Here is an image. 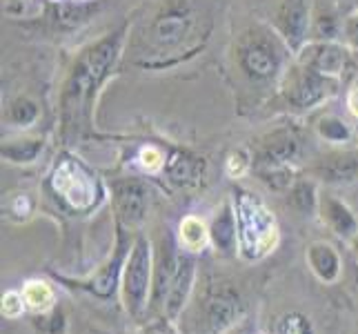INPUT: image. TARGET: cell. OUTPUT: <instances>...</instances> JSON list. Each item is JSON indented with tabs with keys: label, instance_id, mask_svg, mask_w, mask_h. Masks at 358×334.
I'll return each instance as SVG.
<instances>
[{
	"label": "cell",
	"instance_id": "9",
	"mask_svg": "<svg viewBox=\"0 0 358 334\" xmlns=\"http://www.w3.org/2000/svg\"><path fill=\"white\" fill-rule=\"evenodd\" d=\"M24 303H27L31 310H47L49 303H52V290L41 281H31L27 283V288H24Z\"/></svg>",
	"mask_w": 358,
	"mask_h": 334
},
{
	"label": "cell",
	"instance_id": "6",
	"mask_svg": "<svg viewBox=\"0 0 358 334\" xmlns=\"http://www.w3.org/2000/svg\"><path fill=\"white\" fill-rule=\"evenodd\" d=\"M189 283H192V263L182 258V261L176 263V272H174V277H171L169 290H167V303L171 312H176L182 305L185 296L189 292Z\"/></svg>",
	"mask_w": 358,
	"mask_h": 334
},
{
	"label": "cell",
	"instance_id": "10",
	"mask_svg": "<svg viewBox=\"0 0 358 334\" xmlns=\"http://www.w3.org/2000/svg\"><path fill=\"white\" fill-rule=\"evenodd\" d=\"M276 334H314V328L310 319L301 312H289L285 314L276 326Z\"/></svg>",
	"mask_w": 358,
	"mask_h": 334
},
{
	"label": "cell",
	"instance_id": "7",
	"mask_svg": "<svg viewBox=\"0 0 358 334\" xmlns=\"http://www.w3.org/2000/svg\"><path fill=\"white\" fill-rule=\"evenodd\" d=\"M310 263L323 281H334L338 277V256L329 245H314L310 250Z\"/></svg>",
	"mask_w": 358,
	"mask_h": 334
},
{
	"label": "cell",
	"instance_id": "11",
	"mask_svg": "<svg viewBox=\"0 0 358 334\" xmlns=\"http://www.w3.org/2000/svg\"><path fill=\"white\" fill-rule=\"evenodd\" d=\"M234 239H236V234H234V221L225 212L223 216L216 218V223H214V241H216V245L220 247V250L227 252V250H231Z\"/></svg>",
	"mask_w": 358,
	"mask_h": 334
},
{
	"label": "cell",
	"instance_id": "5",
	"mask_svg": "<svg viewBox=\"0 0 358 334\" xmlns=\"http://www.w3.org/2000/svg\"><path fill=\"white\" fill-rule=\"evenodd\" d=\"M118 205H120L122 216L129 218V223H138L145 214V207H147L145 190L138 183L122 185V188L118 190Z\"/></svg>",
	"mask_w": 358,
	"mask_h": 334
},
{
	"label": "cell",
	"instance_id": "1",
	"mask_svg": "<svg viewBox=\"0 0 358 334\" xmlns=\"http://www.w3.org/2000/svg\"><path fill=\"white\" fill-rule=\"evenodd\" d=\"M274 221L256 201L245 199L241 203V239L247 256H261L274 245Z\"/></svg>",
	"mask_w": 358,
	"mask_h": 334
},
{
	"label": "cell",
	"instance_id": "4",
	"mask_svg": "<svg viewBox=\"0 0 358 334\" xmlns=\"http://www.w3.org/2000/svg\"><path fill=\"white\" fill-rule=\"evenodd\" d=\"M73 179H76V167L69 163L63 165L60 172H56V190L63 192L76 207H87L92 203V181L85 174L78 183Z\"/></svg>",
	"mask_w": 358,
	"mask_h": 334
},
{
	"label": "cell",
	"instance_id": "16",
	"mask_svg": "<svg viewBox=\"0 0 358 334\" xmlns=\"http://www.w3.org/2000/svg\"><path fill=\"white\" fill-rule=\"evenodd\" d=\"M331 223L336 225V230L343 234H350V230H354V221H352V216L348 214V209H343L341 205H331Z\"/></svg>",
	"mask_w": 358,
	"mask_h": 334
},
{
	"label": "cell",
	"instance_id": "15",
	"mask_svg": "<svg viewBox=\"0 0 358 334\" xmlns=\"http://www.w3.org/2000/svg\"><path fill=\"white\" fill-rule=\"evenodd\" d=\"M182 32H185V20L178 18V16L167 18L165 22L158 25V39L160 41H167V43L178 39V36H182Z\"/></svg>",
	"mask_w": 358,
	"mask_h": 334
},
{
	"label": "cell",
	"instance_id": "2",
	"mask_svg": "<svg viewBox=\"0 0 358 334\" xmlns=\"http://www.w3.org/2000/svg\"><path fill=\"white\" fill-rule=\"evenodd\" d=\"M150 245L145 239H138L125 270V299L131 314H138L145 307L147 292H150Z\"/></svg>",
	"mask_w": 358,
	"mask_h": 334
},
{
	"label": "cell",
	"instance_id": "8",
	"mask_svg": "<svg viewBox=\"0 0 358 334\" xmlns=\"http://www.w3.org/2000/svg\"><path fill=\"white\" fill-rule=\"evenodd\" d=\"M120 261H122V247H120V252L116 254L114 263H112V265H107V267L101 272V274H98V277L90 283V290H92L94 294H98V296H103V299H107V296L114 292Z\"/></svg>",
	"mask_w": 358,
	"mask_h": 334
},
{
	"label": "cell",
	"instance_id": "14",
	"mask_svg": "<svg viewBox=\"0 0 358 334\" xmlns=\"http://www.w3.org/2000/svg\"><path fill=\"white\" fill-rule=\"evenodd\" d=\"M196 169H199V165H196L194 160L176 158L174 163H171V167H169V174L178 183H187V181H192L196 176Z\"/></svg>",
	"mask_w": 358,
	"mask_h": 334
},
{
	"label": "cell",
	"instance_id": "3",
	"mask_svg": "<svg viewBox=\"0 0 358 334\" xmlns=\"http://www.w3.org/2000/svg\"><path fill=\"white\" fill-rule=\"evenodd\" d=\"M241 312L238 296L231 290H220L207 301V326L214 334L227 330Z\"/></svg>",
	"mask_w": 358,
	"mask_h": 334
},
{
	"label": "cell",
	"instance_id": "13",
	"mask_svg": "<svg viewBox=\"0 0 358 334\" xmlns=\"http://www.w3.org/2000/svg\"><path fill=\"white\" fill-rule=\"evenodd\" d=\"M247 67L256 74H261V76H265V74H269L271 67H274V60H271V56L265 52V49H252V52L247 54Z\"/></svg>",
	"mask_w": 358,
	"mask_h": 334
},
{
	"label": "cell",
	"instance_id": "17",
	"mask_svg": "<svg viewBox=\"0 0 358 334\" xmlns=\"http://www.w3.org/2000/svg\"><path fill=\"white\" fill-rule=\"evenodd\" d=\"M22 301H24V296H20L16 292L5 294V299H3V312H5V316H18L20 310H22Z\"/></svg>",
	"mask_w": 358,
	"mask_h": 334
},
{
	"label": "cell",
	"instance_id": "12",
	"mask_svg": "<svg viewBox=\"0 0 358 334\" xmlns=\"http://www.w3.org/2000/svg\"><path fill=\"white\" fill-rule=\"evenodd\" d=\"M180 234H182V243L187 245L189 250H199V247H203V243H205V230L196 218L185 221L180 228Z\"/></svg>",
	"mask_w": 358,
	"mask_h": 334
}]
</instances>
